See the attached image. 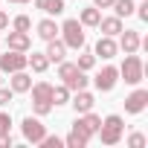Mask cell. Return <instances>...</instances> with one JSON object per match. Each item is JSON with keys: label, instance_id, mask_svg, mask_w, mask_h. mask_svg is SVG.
<instances>
[{"label": "cell", "instance_id": "6da1fadb", "mask_svg": "<svg viewBox=\"0 0 148 148\" xmlns=\"http://www.w3.org/2000/svg\"><path fill=\"white\" fill-rule=\"evenodd\" d=\"M99 125H102V116H96L93 110H87V113H76L73 131L67 134L64 145H70V148H84V145H87V142H90V139L96 136Z\"/></svg>", "mask_w": 148, "mask_h": 148}, {"label": "cell", "instance_id": "7a4b0ae2", "mask_svg": "<svg viewBox=\"0 0 148 148\" xmlns=\"http://www.w3.org/2000/svg\"><path fill=\"white\" fill-rule=\"evenodd\" d=\"M58 79H61V84L70 87V93L87 87V76H84V70L76 67V61H58Z\"/></svg>", "mask_w": 148, "mask_h": 148}, {"label": "cell", "instance_id": "3957f363", "mask_svg": "<svg viewBox=\"0 0 148 148\" xmlns=\"http://www.w3.org/2000/svg\"><path fill=\"white\" fill-rule=\"evenodd\" d=\"M96 134H99L102 145H116V142H122V136H125V122H122V116H119V113L105 116Z\"/></svg>", "mask_w": 148, "mask_h": 148}, {"label": "cell", "instance_id": "277c9868", "mask_svg": "<svg viewBox=\"0 0 148 148\" xmlns=\"http://www.w3.org/2000/svg\"><path fill=\"white\" fill-rule=\"evenodd\" d=\"M29 93H32V110H35V116H47L55 108L52 105V84L49 82H35L29 87Z\"/></svg>", "mask_w": 148, "mask_h": 148}, {"label": "cell", "instance_id": "5b68a950", "mask_svg": "<svg viewBox=\"0 0 148 148\" xmlns=\"http://www.w3.org/2000/svg\"><path fill=\"white\" fill-rule=\"evenodd\" d=\"M58 32H61V41H64L67 49H84V26L79 23V18L64 21L58 26Z\"/></svg>", "mask_w": 148, "mask_h": 148}, {"label": "cell", "instance_id": "8992f818", "mask_svg": "<svg viewBox=\"0 0 148 148\" xmlns=\"http://www.w3.org/2000/svg\"><path fill=\"white\" fill-rule=\"evenodd\" d=\"M119 76L125 79V84H139L145 79V64H142V58L136 52H128L125 55V61L119 67Z\"/></svg>", "mask_w": 148, "mask_h": 148}, {"label": "cell", "instance_id": "52a82bcc", "mask_svg": "<svg viewBox=\"0 0 148 148\" xmlns=\"http://www.w3.org/2000/svg\"><path fill=\"white\" fill-rule=\"evenodd\" d=\"M21 131H23V139L32 145H41V139L47 136V125L41 122V116H26L21 122Z\"/></svg>", "mask_w": 148, "mask_h": 148}, {"label": "cell", "instance_id": "ba28073f", "mask_svg": "<svg viewBox=\"0 0 148 148\" xmlns=\"http://www.w3.org/2000/svg\"><path fill=\"white\" fill-rule=\"evenodd\" d=\"M26 61H29L26 52L6 49V55H0V73H18V70H26Z\"/></svg>", "mask_w": 148, "mask_h": 148}, {"label": "cell", "instance_id": "9c48e42d", "mask_svg": "<svg viewBox=\"0 0 148 148\" xmlns=\"http://www.w3.org/2000/svg\"><path fill=\"white\" fill-rule=\"evenodd\" d=\"M116 82H119V70L116 67H102L99 73H96V79H93V84H96V90L99 93H110L113 87H116Z\"/></svg>", "mask_w": 148, "mask_h": 148}, {"label": "cell", "instance_id": "30bf717a", "mask_svg": "<svg viewBox=\"0 0 148 148\" xmlns=\"http://www.w3.org/2000/svg\"><path fill=\"white\" fill-rule=\"evenodd\" d=\"M148 108V90H142V87H136L128 99H125V113H131V116H136V113H142Z\"/></svg>", "mask_w": 148, "mask_h": 148}, {"label": "cell", "instance_id": "8fae6325", "mask_svg": "<svg viewBox=\"0 0 148 148\" xmlns=\"http://www.w3.org/2000/svg\"><path fill=\"white\" fill-rule=\"evenodd\" d=\"M139 44H142V38H139L136 29H122V32H119V44H116V47H119L125 55H128V52H136Z\"/></svg>", "mask_w": 148, "mask_h": 148}, {"label": "cell", "instance_id": "7c38bea8", "mask_svg": "<svg viewBox=\"0 0 148 148\" xmlns=\"http://www.w3.org/2000/svg\"><path fill=\"white\" fill-rule=\"evenodd\" d=\"M70 105H73V110H76V113H87V110H93L96 96L87 93V87H84V90H76V96L70 99Z\"/></svg>", "mask_w": 148, "mask_h": 148}, {"label": "cell", "instance_id": "4fadbf2b", "mask_svg": "<svg viewBox=\"0 0 148 148\" xmlns=\"http://www.w3.org/2000/svg\"><path fill=\"white\" fill-rule=\"evenodd\" d=\"M32 47V38H29V32H9L6 35V49H18V52H26Z\"/></svg>", "mask_w": 148, "mask_h": 148}, {"label": "cell", "instance_id": "5bb4252c", "mask_svg": "<svg viewBox=\"0 0 148 148\" xmlns=\"http://www.w3.org/2000/svg\"><path fill=\"white\" fill-rule=\"evenodd\" d=\"M116 52H119V47H116V41H113L110 35H102V38L96 41V49H93L96 58H105V61H108V58H113Z\"/></svg>", "mask_w": 148, "mask_h": 148}, {"label": "cell", "instance_id": "9a60e30c", "mask_svg": "<svg viewBox=\"0 0 148 148\" xmlns=\"http://www.w3.org/2000/svg\"><path fill=\"white\" fill-rule=\"evenodd\" d=\"M9 87H12V93H29V87H32V76H29L26 70H18V73H12Z\"/></svg>", "mask_w": 148, "mask_h": 148}, {"label": "cell", "instance_id": "2e32d148", "mask_svg": "<svg viewBox=\"0 0 148 148\" xmlns=\"http://www.w3.org/2000/svg\"><path fill=\"white\" fill-rule=\"evenodd\" d=\"M99 29H102V35H110V38H116L125 26H122V18H99Z\"/></svg>", "mask_w": 148, "mask_h": 148}, {"label": "cell", "instance_id": "e0dca14e", "mask_svg": "<svg viewBox=\"0 0 148 148\" xmlns=\"http://www.w3.org/2000/svg\"><path fill=\"white\" fill-rule=\"evenodd\" d=\"M38 38H44V41H52V38H58V23L52 21V18H44V21H38Z\"/></svg>", "mask_w": 148, "mask_h": 148}, {"label": "cell", "instance_id": "ac0fdd59", "mask_svg": "<svg viewBox=\"0 0 148 148\" xmlns=\"http://www.w3.org/2000/svg\"><path fill=\"white\" fill-rule=\"evenodd\" d=\"M64 55H67V47H64V41H58V38H52V41H47V58H49V64L55 61H64Z\"/></svg>", "mask_w": 148, "mask_h": 148}, {"label": "cell", "instance_id": "d6986e66", "mask_svg": "<svg viewBox=\"0 0 148 148\" xmlns=\"http://www.w3.org/2000/svg\"><path fill=\"white\" fill-rule=\"evenodd\" d=\"M35 6H38L44 15H52V18H58V15L64 12V0H35Z\"/></svg>", "mask_w": 148, "mask_h": 148}, {"label": "cell", "instance_id": "ffe728a7", "mask_svg": "<svg viewBox=\"0 0 148 148\" xmlns=\"http://www.w3.org/2000/svg\"><path fill=\"white\" fill-rule=\"evenodd\" d=\"M99 18H102V9H96V6H87V9H82V15H79V23H82V26H99Z\"/></svg>", "mask_w": 148, "mask_h": 148}, {"label": "cell", "instance_id": "44dd1931", "mask_svg": "<svg viewBox=\"0 0 148 148\" xmlns=\"http://www.w3.org/2000/svg\"><path fill=\"white\" fill-rule=\"evenodd\" d=\"M26 67H32V73H47V67H49L47 52H32L29 61H26Z\"/></svg>", "mask_w": 148, "mask_h": 148}, {"label": "cell", "instance_id": "7402d4cb", "mask_svg": "<svg viewBox=\"0 0 148 148\" xmlns=\"http://www.w3.org/2000/svg\"><path fill=\"white\" fill-rule=\"evenodd\" d=\"M113 12H116V18H131L134 15V0H113V6H110Z\"/></svg>", "mask_w": 148, "mask_h": 148}, {"label": "cell", "instance_id": "603a6c76", "mask_svg": "<svg viewBox=\"0 0 148 148\" xmlns=\"http://www.w3.org/2000/svg\"><path fill=\"white\" fill-rule=\"evenodd\" d=\"M52 105H70V87L67 84H55L52 87Z\"/></svg>", "mask_w": 148, "mask_h": 148}, {"label": "cell", "instance_id": "cb8c5ba5", "mask_svg": "<svg viewBox=\"0 0 148 148\" xmlns=\"http://www.w3.org/2000/svg\"><path fill=\"white\" fill-rule=\"evenodd\" d=\"M76 67H79V70H84V73H87V70H93V67H96V55H93V52H82V55H79V61H76Z\"/></svg>", "mask_w": 148, "mask_h": 148}, {"label": "cell", "instance_id": "d4e9b609", "mask_svg": "<svg viewBox=\"0 0 148 148\" xmlns=\"http://www.w3.org/2000/svg\"><path fill=\"white\" fill-rule=\"evenodd\" d=\"M12 26H15L18 32H29V29H32V21H29V15H18V18L12 21Z\"/></svg>", "mask_w": 148, "mask_h": 148}, {"label": "cell", "instance_id": "484cf974", "mask_svg": "<svg viewBox=\"0 0 148 148\" xmlns=\"http://www.w3.org/2000/svg\"><path fill=\"white\" fill-rule=\"evenodd\" d=\"M41 145H44V148H61V145H64V139H61V136H52V134H47V136L41 139Z\"/></svg>", "mask_w": 148, "mask_h": 148}, {"label": "cell", "instance_id": "4316f807", "mask_svg": "<svg viewBox=\"0 0 148 148\" xmlns=\"http://www.w3.org/2000/svg\"><path fill=\"white\" fill-rule=\"evenodd\" d=\"M12 131V116L6 110H0V134H9Z\"/></svg>", "mask_w": 148, "mask_h": 148}, {"label": "cell", "instance_id": "83f0119b", "mask_svg": "<svg viewBox=\"0 0 148 148\" xmlns=\"http://www.w3.org/2000/svg\"><path fill=\"white\" fill-rule=\"evenodd\" d=\"M12 96H15L12 87H3V84H0V108H6V105L12 102Z\"/></svg>", "mask_w": 148, "mask_h": 148}, {"label": "cell", "instance_id": "f1b7e54d", "mask_svg": "<svg viewBox=\"0 0 148 148\" xmlns=\"http://www.w3.org/2000/svg\"><path fill=\"white\" fill-rule=\"evenodd\" d=\"M128 145H131V148H142V145H145V136H142V134H131V136H128Z\"/></svg>", "mask_w": 148, "mask_h": 148}, {"label": "cell", "instance_id": "f546056e", "mask_svg": "<svg viewBox=\"0 0 148 148\" xmlns=\"http://www.w3.org/2000/svg\"><path fill=\"white\" fill-rule=\"evenodd\" d=\"M134 12L139 15V21H145V23H148V0H142V3H139V6L134 9Z\"/></svg>", "mask_w": 148, "mask_h": 148}, {"label": "cell", "instance_id": "4dcf8cb0", "mask_svg": "<svg viewBox=\"0 0 148 148\" xmlns=\"http://www.w3.org/2000/svg\"><path fill=\"white\" fill-rule=\"evenodd\" d=\"M0 148H12V134H0Z\"/></svg>", "mask_w": 148, "mask_h": 148}, {"label": "cell", "instance_id": "1f68e13d", "mask_svg": "<svg viewBox=\"0 0 148 148\" xmlns=\"http://www.w3.org/2000/svg\"><path fill=\"white\" fill-rule=\"evenodd\" d=\"M93 6H96V9H110L113 0H93Z\"/></svg>", "mask_w": 148, "mask_h": 148}, {"label": "cell", "instance_id": "d6a6232c", "mask_svg": "<svg viewBox=\"0 0 148 148\" xmlns=\"http://www.w3.org/2000/svg\"><path fill=\"white\" fill-rule=\"evenodd\" d=\"M6 26H9V15H6V12H3V9H0V32H3V29H6Z\"/></svg>", "mask_w": 148, "mask_h": 148}, {"label": "cell", "instance_id": "836d02e7", "mask_svg": "<svg viewBox=\"0 0 148 148\" xmlns=\"http://www.w3.org/2000/svg\"><path fill=\"white\" fill-rule=\"evenodd\" d=\"M9 3H32V0H9Z\"/></svg>", "mask_w": 148, "mask_h": 148}, {"label": "cell", "instance_id": "e575fe53", "mask_svg": "<svg viewBox=\"0 0 148 148\" xmlns=\"http://www.w3.org/2000/svg\"><path fill=\"white\" fill-rule=\"evenodd\" d=\"M0 84H3V79H0Z\"/></svg>", "mask_w": 148, "mask_h": 148}]
</instances>
